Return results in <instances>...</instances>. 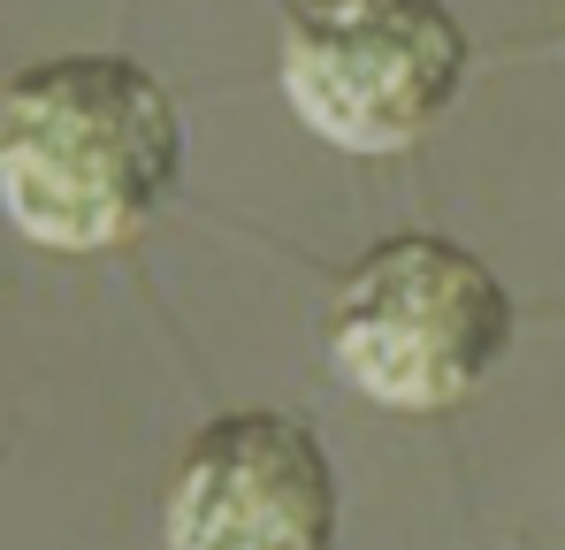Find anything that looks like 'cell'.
<instances>
[{
    "instance_id": "obj_3",
    "label": "cell",
    "mask_w": 565,
    "mask_h": 550,
    "mask_svg": "<svg viewBox=\"0 0 565 550\" xmlns=\"http://www.w3.org/2000/svg\"><path fill=\"white\" fill-rule=\"evenodd\" d=\"M467 23L444 0H298L282 99L337 154H405L467 92Z\"/></svg>"
},
{
    "instance_id": "obj_4",
    "label": "cell",
    "mask_w": 565,
    "mask_h": 550,
    "mask_svg": "<svg viewBox=\"0 0 565 550\" xmlns=\"http://www.w3.org/2000/svg\"><path fill=\"white\" fill-rule=\"evenodd\" d=\"M337 466L298 413H222L191 436L161 536L177 550H329Z\"/></svg>"
},
{
    "instance_id": "obj_1",
    "label": "cell",
    "mask_w": 565,
    "mask_h": 550,
    "mask_svg": "<svg viewBox=\"0 0 565 550\" xmlns=\"http://www.w3.org/2000/svg\"><path fill=\"white\" fill-rule=\"evenodd\" d=\"M184 183V115L130 54H54L0 92V214L39 253H115Z\"/></svg>"
},
{
    "instance_id": "obj_2",
    "label": "cell",
    "mask_w": 565,
    "mask_h": 550,
    "mask_svg": "<svg viewBox=\"0 0 565 550\" xmlns=\"http://www.w3.org/2000/svg\"><path fill=\"white\" fill-rule=\"evenodd\" d=\"M512 290L497 268L436 237H382L329 298V360L382 413H451L512 352Z\"/></svg>"
}]
</instances>
